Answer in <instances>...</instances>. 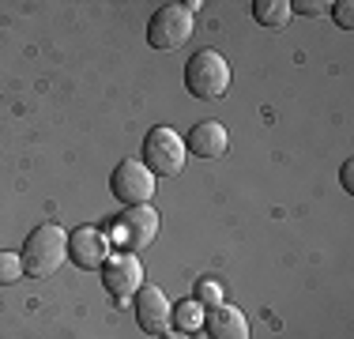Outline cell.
Segmentation results:
<instances>
[{
  "instance_id": "obj_1",
  "label": "cell",
  "mask_w": 354,
  "mask_h": 339,
  "mask_svg": "<svg viewBox=\"0 0 354 339\" xmlns=\"http://www.w3.org/2000/svg\"><path fill=\"white\" fill-rule=\"evenodd\" d=\"M64 257H68V234L57 223H41L27 234V245H23V271H30V279H49L53 271H61Z\"/></svg>"
},
{
  "instance_id": "obj_2",
  "label": "cell",
  "mask_w": 354,
  "mask_h": 339,
  "mask_svg": "<svg viewBox=\"0 0 354 339\" xmlns=\"http://www.w3.org/2000/svg\"><path fill=\"white\" fill-rule=\"evenodd\" d=\"M185 87H189L192 98L200 102H215L230 91V64H226L223 53L215 49H200V53L189 57L185 64Z\"/></svg>"
},
{
  "instance_id": "obj_3",
  "label": "cell",
  "mask_w": 354,
  "mask_h": 339,
  "mask_svg": "<svg viewBox=\"0 0 354 339\" xmlns=\"http://www.w3.org/2000/svg\"><path fill=\"white\" fill-rule=\"evenodd\" d=\"M143 166L158 177H177L185 166V140L170 125H155L143 140Z\"/></svg>"
},
{
  "instance_id": "obj_4",
  "label": "cell",
  "mask_w": 354,
  "mask_h": 339,
  "mask_svg": "<svg viewBox=\"0 0 354 339\" xmlns=\"http://www.w3.org/2000/svg\"><path fill=\"white\" fill-rule=\"evenodd\" d=\"M192 27H196V19H192L189 4H162L147 23V42L151 49H181L192 38Z\"/></svg>"
},
{
  "instance_id": "obj_5",
  "label": "cell",
  "mask_w": 354,
  "mask_h": 339,
  "mask_svg": "<svg viewBox=\"0 0 354 339\" xmlns=\"http://www.w3.org/2000/svg\"><path fill=\"white\" fill-rule=\"evenodd\" d=\"M158 234V211L151 203H140V208H124L121 215L113 219L109 226V237H113L121 249L136 253V249H147Z\"/></svg>"
},
{
  "instance_id": "obj_6",
  "label": "cell",
  "mask_w": 354,
  "mask_h": 339,
  "mask_svg": "<svg viewBox=\"0 0 354 339\" xmlns=\"http://www.w3.org/2000/svg\"><path fill=\"white\" fill-rule=\"evenodd\" d=\"M109 192H113L117 200H124L129 208L151 203V196H155V174H151L140 158H129V163H121L113 170V177H109Z\"/></svg>"
},
{
  "instance_id": "obj_7",
  "label": "cell",
  "mask_w": 354,
  "mask_h": 339,
  "mask_svg": "<svg viewBox=\"0 0 354 339\" xmlns=\"http://www.w3.org/2000/svg\"><path fill=\"white\" fill-rule=\"evenodd\" d=\"M136 320L147 336H166L170 332V320H174V305L166 298L162 286L147 283L136 291Z\"/></svg>"
},
{
  "instance_id": "obj_8",
  "label": "cell",
  "mask_w": 354,
  "mask_h": 339,
  "mask_svg": "<svg viewBox=\"0 0 354 339\" xmlns=\"http://www.w3.org/2000/svg\"><path fill=\"white\" fill-rule=\"evenodd\" d=\"M102 283H106L109 298H117V302L132 298L143 286V268H140L136 253H117V257H109L102 264Z\"/></svg>"
},
{
  "instance_id": "obj_9",
  "label": "cell",
  "mask_w": 354,
  "mask_h": 339,
  "mask_svg": "<svg viewBox=\"0 0 354 339\" xmlns=\"http://www.w3.org/2000/svg\"><path fill=\"white\" fill-rule=\"evenodd\" d=\"M68 257L83 271L102 268L106 260H109V237L102 230H95V226H80V230L68 234Z\"/></svg>"
},
{
  "instance_id": "obj_10",
  "label": "cell",
  "mask_w": 354,
  "mask_h": 339,
  "mask_svg": "<svg viewBox=\"0 0 354 339\" xmlns=\"http://www.w3.org/2000/svg\"><path fill=\"white\" fill-rule=\"evenodd\" d=\"M226 147H230V136H226V129L218 121H200L196 129L189 132V140H185V151H192V155L204 158V163L223 158Z\"/></svg>"
},
{
  "instance_id": "obj_11",
  "label": "cell",
  "mask_w": 354,
  "mask_h": 339,
  "mask_svg": "<svg viewBox=\"0 0 354 339\" xmlns=\"http://www.w3.org/2000/svg\"><path fill=\"white\" fill-rule=\"evenodd\" d=\"M204 328L212 339H249V320L245 313L238 309V305H215V309H207L204 317Z\"/></svg>"
},
{
  "instance_id": "obj_12",
  "label": "cell",
  "mask_w": 354,
  "mask_h": 339,
  "mask_svg": "<svg viewBox=\"0 0 354 339\" xmlns=\"http://www.w3.org/2000/svg\"><path fill=\"white\" fill-rule=\"evenodd\" d=\"M290 15V0H252V19L268 30H283Z\"/></svg>"
},
{
  "instance_id": "obj_13",
  "label": "cell",
  "mask_w": 354,
  "mask_h": 339,
  "mask_svg": "<svg viewBox=\"0 0 354 339\" xmlns=\"http://www.w3.org/2000/svg\"><path fill=\"white\" fill-rule=\"evenodd\" d=\"M19 279H23V257L0 249V286H12V283H19Z\"/></svg>"
},
{
  "instance_id": "obj_14",
  "label": "cell",
  "mask_w": 354,
  "mask_h": 339,
  "mask_svg": "<svg viewBox=\"0 0 354 339\" xmlns=\"http://www.w3.org/2000/svg\"><path fill=\"white\" fill-rule=\"evenodd\" d=\"M174 320L185 328V332H196L200 320H204V317H200V302H196V298H192V302H181V305L174 309Z\"/></svg>"
},
{
  "instance_id": "obj_15",
  "label": "cell",
  "mask_w": 354,
  "mask_h": 339,
  "mask_svg": "<svg viewBox=\"0 0 354 339\" xmlns=\"http://www.w3.org/2000/svg\"><path fill=\"white\" fill-rule=\"evenodd\" d=\"M196 302L207 305V309L223 305V286H218L215 279H200V283H196Z\"/></svg>"
},
{
  "instance_id": "obj_16",
  "label": "cell",
  "mask_w": 354,
  "mask_h": 339,
  "mask_svg": "<svg viewBox=\"0 0 354 339\" xmlns=\"http://www.w3.org/2000/svg\"><path fill=\"white\" fill-rule=\"evenodd\" d=\"M328 8H332V4H324V0H294L290 12H301V15H313V19H317V15H324Z\"/></svg>"
},
{
  "instance_id": "obj_17",
  "label": "cell",
  "mask_w": 354,
  "mask_h": 339,
  "mask_svg": "<svg viewBox=\"0 0 354 339\" xmlns=\"http://www.w3.org/2000/svg\"><path fill=\"white\" fill-rule=\"evenodd\" d=\"M335 8V23H339L343 30H351L354 27V4L351 0H339V4H332Z\"/></svg>"
},
{
  "instance_id": "obj_18",
  "label": "cell",
  "mask_w": 354,
  "mask_h": 339,
  "mask_svg": "<svg viewBox=\"0 0 354 339\" xmlns=\"http://www.w3.org/2000/svg\"><path fill=\"white\" fill-rule=\"evenodd\" d=\"M339 177H343V189H347V192H354V163H351V158H347V163H343Z\"/></svg>"
},
{
  "instance_id": "obj_19",
  "label": "cell",
  "mask_w": 354,
  "mask_h": 339,
  "mask_svg": "<svg viewBox=\"0 0 354 339\" xmlns=\"http://www.w3.org/2000/svg\"><path fill=\"white\" fill-rule=\"evenodd\" d=\"M162 339H185V336H181V332H166Z\"/></svg>"
}]
</instances>
